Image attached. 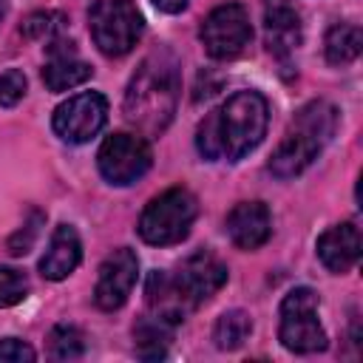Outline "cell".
Returning a JSON list of instances; mask_svg holds the SVG:
<instances>
[{
	"instance_id": "ffe728a7",
	"label": "cell",
	"mask_w": 363,
	"mask_h": 363,
	"mask_svg": "<svg viewBox=\"0 0 363 363\" xmlns=\"http://www.w3.org/2000/svg\"><path fill=\"white\" fill-rule=\"evenodd\" d=\"M133 337H136V354L142 360H159V357L167 354L170 326L162 323V320H156V318H145L133 329Z\"/></svg>"
},
{
	"instance_id": "8fae6325",
	"label": "cell",
	"mask_w": 363,
	"mask_h": 363,
	"mask_svg": "<svg viewBox=\"0 0 363 363\" xmlns=\"http://www.w3.org/2000/svg\"><path fill=\"white\" fill-rule=\"evenodd\" d=\"M176 281L182 284L184 295L193 301V306H199L201 301L213 298L224 284H227V267L207 250L193 252L176 272Z\"/></svg>"
},
{
	"instance_id": "d6986e66",
	"label": "cell",
	"mask_w": 363,
	"mask_h": 363,
	"mask_svg": "<svg viewBox=\"0 0 363 363\" xmlns=\"http://www.w3.org/2000/svg\"><path fill=\"white\" fill-rule=\"evenodd\" d=\"M250 332H252L250 315H247L244 309H230V312H224V315L216 320V326H213V340H216L218 349L233 352V349L244 346V340L250 337Z\"/></svg>"
},
{
	"instance_id": "7a4b0ae2",
	"label": "cell",
	"mask_w": 363,
	"mask_h": 363,
	"mask_svg": "<svg viewBox=\"0 0 363 363\" xmlns=\"http://www.w3.org/2000/svg\"><path fill=\"white\" fill-rule=\"evenodd\" d=\"M176 102H179V71L173 60L162 54L147 57L136 68L125 91L128 122H133L142 133L156 136L170 125L176 113Z\"/></svg>"
},
{
	"instance_id": "ba28073f",
	"label": "cell",
	"mask_w": 363,
	"mask_h": 363,
	"mask_svg": "<svg viewBox=\"0 0 363 363\" xmlns=\"http://www.w3.org/2000/svg\"><path fill=\"white\" fill-rule=\"evenodd\" d=\"M150 162V145L139 133H111L96 153L99 173L111 184H133L147 173Z\"/></svg>"
},
{
	"instance_id": "5b68a950",
	"label": "cell",
	"mask_w": 363,
	"mask_h": 363,
	"mask_svg": "<svg viewBox=\"0 0 363 363\" xmlns=\"http://www.w3.org/2000/svg\"><path fill=\"white\" fill-rule=\"evenodd\" d=\"M94 45L105 57H125L142 37V14L133 0H94L88 9Z\"/></svg>"
},
{
	"instance_id": "e0dca14e",
	"label": "cell",
	"mask_w": 363,
	"mask_h": 363,
	"mask_svg": "<svg viewBox=\"0 0 363 363\" xmlns=\"http://www.w3.org/2000/svg\"><path fill=\"white\" fill-rule=\"evenodd\" d=\"M264 37L267 48L275 57H289L301 45V17L286 3H272L264 11Z\"/></svg>"
},
{
	"instance_id": "4316f807",
	"label": "cell",
	"mask_w": 363,
	"mask_h": 363,
	"mask_svg": "<svg viewBox=\"0 0 363 363\" xmlns=\"http://www.w3.org/2000/svg\"><path fill=\"white\" fill-rule=\"evenodd\" d=\"M159 11H164V14H176V11H182L184 6H187V0H150Z\"/></svg>"
},
{
	"instance_id": "6da1fadb",
	"label": "cell",
	"mask_w": 363,
	"mask_h": 363,
	"mask_svg": "<svg viewBox=\"0 0 363 363\" xmlns=\"http://www.w3.org/2000/svg\"><path fill=\"white\" fill-rule=\"evenodd\" d=\"M269 105L258 91H238L233 94L218 111L207 113L196 130V147L207 162L227 156L238 162L267 133Z\"/></svg>"
},
{
	"instance_id": "7402d4cb",
	"label": "cell",
	"mask_w": 363,
	"mask_h": 363,
	"mask_svg": "<svg viewBox=\"0 0 363 363\" xmlns=\"http://www.w3.org/2000/svg\"><path fill=\"white\" fill-rule=\"evenodd\" d=\"M62 28H65V17L62 14H57V11H37V14H28L26 17V23H23L20 31L28 40H45V43H51V40L60 37Z\"/></svg>"
},
{
	"instance_id": "cb8c5ba5",
	"label": "cell",
	"mask_w": 363,
	"mask_h": 363,
	"mask_svg": "<svg viewBox=\"0 0 363 363\" xmlns=\"http://www.w3.org/2000/svg\"><path fill=\"white\" fill-rule=\"evenodd\" d=\"M23 96H26V77H23V71L9 68L0 77V105L3 108H14Z\"/></svg>"
},
{
	"instance_id": "9c48e42d",
	"label": "cell",
	"mask_w": 363,
	"mask_h": 363,
	"mask_svg": "<svg viewBox=\"0 0 363 363\" xmlns=\"http://www.w3.org/2000/svg\"><path fill=\"white\" fill-rule=\"evenodd\" d=\"M105 119H108L105 96L96 94V91H85V94H77V96L65 99L62 105H57V111L51 116V125H54V133L62 142L85 145L102 130Z\"/></svg>"
},
{
	"instance_id": "8992f818",
	"label": "cell",
	"mask_w": 363,
	"mask_h": 363,
	"mask_svg": "<svg viewBox=\"0 0 363 363\" xmlns=\"http://www.w3.org/2000/svg\"><path fill=\"white\" fill-rule=\"evenodd\" d=\"M278 337L284 349L295 354H312L326 349V332L318 320V295L309 286H295L281 301Z\"/></svg>"
},
{
	"instance_id": "3957f363",
	"label": "cell",
	"mask_w": 363,
	"mask_h": 363,
	"mask_svg": "<svg viewBox=\"0 0 363 363\" xmlns=\"http://www.w3.org/2000/svg\"><path fill=\"white\" fill-rule=\"evenodd\" d=\"M335 128H337L335 105H329L326 99H315L303 105L295 113L286 136L275 147L269 159V173L278 179H292L303 173L315 162V156L329 145V139L335 136Z\"/></svg>"
},
{
	"instance_id": "d4e9b609",
	"label": "cell",
	"mask_w": 363,
	"mask_h": 363,
	"mask_svg": "<svg viewBox=\"0 0 363 363\" xmlns=\"http://www.w3.org/2000/svg\"><path fill=\"white\" fill-rule=\"evenodd\" d=\"M31 360H37V352L28 343H23L17 337L0 340V363H31Z\"/></svg>"
},
{
	"instance_id": "ac0fdd59",
	"label": "cell",
	"mask_w": 363,
	"mask_h": 363,
	"mask_svg": "<svg viewBox=\"0 0 363 363\" xmlns=\"http://www.w3.org/2000/svg\"><path fill=\"white\" fill-rule=\"evenodd\" d=\"M326 60L332 65H346L352 60H357L360 48H363V31L354 23H335L326 34Z\"/></svg>"
},
{
	"instance_id": "52a82bcc",
	"label": "cell",
	"mask_w": 363,
	"mask_h": 363,
	"mask_svg": "<svg viewBox=\"0 0 363 363\" xmlns=\"http://www.w3.org/2000/svg\"><path fill=\"white\" fill-rule=\"evenodd\" d=\"M201 45L213 60H233L238 57L252 37V26H250V14L244 6L238 3H227L213 9L204 23H201Z\"/></svg>"
},
{
	"instance_id": "9a60e30c",
	"label": "cell",
	"mask_w": 363,
	"mask_h": 363,
	"mask_svg": "<svg viewBox=\"0 0 363 363\" xmlns=\"http://www.w3.org/2000/svg\"><path fill=\"white\" fill-rule=\"evenodd\" d=\"M318 258L335 275L349 272L360 258V230L352 221L329 227L318 238Z\"/></svg>"
},
{
	"instance_id": "5bb4252c",
	"label": "cell",
	"mask_w": 363,
	"mask_h": 363,
	"mask_svg": "<svg viewBox=\"0 0 363 363\" xmlns=\"http://www.w3.org/2000/svg\"><path fill=\"white\" fill-rule=\"evenodd\" d=\"M227 233L238 250H258L272 233V218L267 204L264 201L235 204L227 216Z\"/></svg>"
},
{
	"instance_id": "4fadbf2b",
	"label": "cell",
	"mask_w": 363,
	"mask_h": 363,
	"mask_svg": "<svg viewBox=\"0 0 363 363\" xmlns=\"http://www.w3.org/2000/svg\"><path fill=\"white\" fill-rule=\"evenodd\" d=\"M48 62L43 68V82L48 91L60 94V91H71L77 85H82L85 79H91V65L74 51L71 40H51L48 45Z\"/></svg>"
},
{
	"instance_id": "603a6c76",
	"label": "cell",
	"mask_w": 363,
	"mask_h": 363,
	"mask_svg": "<svg viewBox=\"0 0 363 363\" xmlns=\"http://www.w3.org/2000/svg\"><path fill=\"white\" fill-rule=\"evenodd\" d=\"M28 292V281L23 272L17 269H9V267H0V309L3 306H14L26 298Z\"/></svg>"
},
{
	"instance_id": "83f0119b",
	"label": "cell",
	"mask_w": 363,
	"mask_h": 363,
	"mask_svg": "<svg viewBox=\"0 0 363 363\" xmlns=\"http://www.w3.org/2000/svg\"><path fill=\"white\" fill-rule=\"evenodd\" d=\"M3 17H6V0H0V23H3Z\"/></svg>"
},
{
	"instance_id": "277c9868",
	"label": "cell",
	"mask_w": 363,
	"mask_h": 363,
	"mask_svg": "<svg viewBox=\"0 0 363 363\" xmlns=\"http://www.w3.org/2000/svg\"><path fill=\"white\" fill-rule=\"evenodd\" d=\"M196 216H199L196 196L184 187H170L156 199H150V204L142 210L139 235L153 247L179 244L182 238H187Z\"/></svg>"
},
{
	"instance_id": "2e32d148",
	"label": "cell",
	"mask_w": 363,
	"mask_h": 363,
	"mask_svg": "<svg viewBox=\"0 0 363 363\" xmlns=\"http://www.w3.org/2000/svg\"><path fill=\"white\" fill-rule=\"evenodd\" d=\"M79 258H82V244L77 230L71 224H60L51 233V241L40 258V272L48 281H62L79 267Z\"/></svg>"
},
{
	"instance_id": "484cf974",
	"label": "cell",
	"mask_w": 363,
	"mask_h": 363,
	"mask_svg": "<svg viewBox=\"0 0 363 363\" xmlns=\"http://www.w3.org/2000/svg\"><path fill=\"white\" fill-rule=\"evenodd\" d=\"M40 221H43V216L34 213V218H31L17 235H11V241H9L11 255H26V252L31 250V244H34V238H37V233H40Z\"/></svg>"
},
{
	"instance_id": "44dd1931",
	"label": "cell",
	"mask_w": 363,
	"mask_h": 363,
	"mask_svg": "<svg viewBox=\"0 0 363 363\" xmlns=\"http://www.w3.org/2000/svg\"><path fill=\"white\" fill-rule=\"evenodd\" d=\"M48 349H51V357L57 360H77L85 352V335L77 326L60 323L48 335Z\"/></svg>"
},
{
	"instance_id": "30bf717a",
	"label": "cell",
	"mask_w": 363,
	"mask_h": 363,
	"mask_svg": "<svg viewBox=\"0 0 363 363\" xmlns=\"http://www.w3.org/2000/svg\"><path fill=\"white\" fill-rule=\"evenodd\" d=\"M139 278V258L133 250L128 247H119L113 250L102 267H99V278H96V286H94V301L99 309L105 312H113L119 309L128 295L133 292V284Z\"/></svg>"
},
{
	"instance_id": "7c38bea8",
	"label": "cell",
	"mask_w": 363,
	"mask_h": 363,
	"mask_svg": "<svg viewBox=\"0 0 363 363\" xmlns=\"http://www.w3.org/2000/svg\"><path fill=\"white\" fill-rule=\"evenodd\" d=\"M145 301H147V309H150V318L167 323V326H176L187 318V312L193 309V301L184 295L182 284L176 281V275L170 272H150L147 275V284H145Z\"/></svg>"
}]
</instances>
